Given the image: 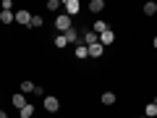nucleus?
<instances>
[{
	"label": "nucleus",
	"mask_w": 157,
	"mask_h": 118,
	"mask_svg": "<svg viewBox=\"0 0 157 118\" xmlns=\"http://www.w3.org/2000/svg\"><path fill=\"white\" fill-rule=\"evenodd\" d=\"M11 102H13V108H16V110H21L24 105H29V102H26V97H24L21 92H16V95L11 97Z\"/></svg>",
	"instance_id": "nucleus-6"
},
{
	"label": "nucleus",
	"mask_w": 157,
	"mask_h": 118,
	"mask_svg": "<svg viewBox=\"0 0 157 118\" xmlns=\"http://www.w3.org/2000/svg\"><path fill=\"white\" fill-rule=\"evenodd\" d=\"M42 24H45V21H42V16H32V29H39Z\"/></svg>",
	"instance_id": "nucleus-20"
},
{
	"label": "nucleus",
	"mask_w": 157,
	"mask_h": 118,
	"mask_svg": "<svg viewBox=\"0 0 157 118\" xmlns=\"http://www.w3.org/2000/svg\"><path fill=\"white\" fill-rule=\"evenodd\" d=\"M100 102H102V105H115V95H113V92H102Z\"/></svg>",
	"instance_id": "nucleus-11"
},
{
	"label": "nucleus",
	"mask_w": 157,
	"mask_h": 118,
	"mask_svg": "<svg viewBox=\"0 0 157 118\" xmlns=\"http://www.w3.org/2000/svg\"><path fill=\"white\" fill-rule=\"evenodd\" d=\"M16 21L21 24V26H32V13H29L26 8H21V11H16Z\"/></svg>",
	"instance_id": "nucleus-2"
},
{
	"label": "nucleus",
	"mask_w": 157,
	"mask_h": 118,
	"mask_svg": "<svg viewBox=\"0 0 157 118\" xmlns=\"http://www.w3.org/2000/svg\"><path fill=\"white\" fill-rule=\"evenodd\" d=\"M13 21V11H0V26L3 24H11Z\"/></svg>",
	"instance_id": "nucleus-14"
},
{
	"label": "nucleus",
	"mask_w": 157,
	"mask_h": 118,
	"mask_svg": "<svg viewBox=\"0 0 157 118\" xmlns=\"http://www.w3.org/2000/svg\"><path fill=\"white\" fill-rule=\"evenodd\" d=\"M89 11L92 13H102V11H105V0H92V3H89Z\"/></svg>",
	"instance_id": "nucleus-10"
},
{
	"label": "nucleus",
	"mask_w": 157,
	"mask_h": 118,
	"mask_svg": "<svg viewBox=\"0 0 157 118\" xmlns=\"http://www.w3.org/2000/svg\"><path fill=\"white\" fill-rule=\"evenodd\" d=\"M102 53H105V47H102L100 42H97V45H92V47H89V58H100Z\"/></svg>",
	"instance_id": "nucleus-13"
},
{
	"label": "nucleus",
	"mask_w": 157,
	"mask_h": 118,
	"mask_svg": "<svg viewBox=\"0 0 157 118\" xmlns=\"http://www.w3.org/2000/svg\"><path fill=\"white\" fill-rule=\"evenodd\" d=\"M3 11H13V3H11V0H3Z\"/></svg>",
	"instance_id": "nucleus-22"
},
{
	"label": "nucleus",
	"mask_w": 157,
	"mask_h": 118,
	"mask_svg": "<svg viewBox=\"0 0 157 118\" xmlns=\"http://www.w3.org/2000/svg\"><path fill=\"white\" fill-rule=\"evenodd\" d=\"M155 105H157V97H155Z\"/></svg>",
	"instance_id": "nucleus-25"
},
{
	"label": "nucleus",
	"mask_w": 157,
	"mask_h": 118,
	"mask_svg": "<svg viewBox=\"0 0 157 118\" xmlns=\"http://www.w3.org/2000/svg\"><path fill=\"white\" fill-rule=\"evenodd\" d=\"M58 118H63V116H58Z\"/></svg>",
	"instance_id": "nucleus-26"
},
{
	"label": "nucleus",
	"mask_w": 157,
	"mask_h": 118,
	"mask_svg": "<svg viewBox=\"0 0 157 118\" xmlns=\"http://www.w3.org/2000/svg\"><path fill=\"white\" fill-rule=\"evenodd\" d=\"M63 37H66V42H68V45H78V32H76V29H68V32L66 34H63Z\"/></svg>",
	"instance_id": "nucleus-7"
},
{
	"label": "nucleus",
	"mask_w": 157,
	"mask_h": 118,
	"mask_svg": "<svg viewBox=\"0 0 157 118\" xmlns=\"http://www.w3.org/2000/svg\"><path fill=\"white\" fill-rule=\"evenodd\" d=\"M66 45H68L66 37H63V34H58V37H55V47H66Z\"/></svg>",
	"instance_id": "nucleus-21"
},
{
	"label": "nucleus",
	"mask_w": 157,
	"mask_h": 118,
	"mask_svg": "<svg viewBox=\"0 0 157 118\" xmlns=\"http://www.w3.org/2000/svg\"><path fill=\"white\" fill-rule=\"evenodd\" d=\"M73 53H76V58H89V47H86L84 42H81V45H76V50H73Z\"/></svg>",
	"instance_id": "nucleus-12"
},
{
	"label": "nucleus",
	"mask_w": 157,
	"mask_h": 118,
	"mask_svg": "<svg viewBox=\"0 0 157 118\" xmlns=\"http://www.w3.org/2000/svg\"><path fill=\"white\" fill-rule=\"evenodd\" d=\"M26 92L34 95V84H32V81H21V95H26Z\"/></svg>",
	"instance_id": "nucleus-19"
},
{
	"label": "nucleus",
	"mask_w": 157,
	"mask_h": 118,
	"mask_svg": "<svg viewBox=\"0 0 157 118\" xmlns=\"http://www.w3.org/2000/svg\"><path fill=\"white\" fill-rule=\"evenodd\" d=\"M0 118H8V113H6V110H0Z\"/></svg>",
	"instance_id": "nucleus-23"
},
{
	"label": "nucleus",
	"mask_w": 157,
	"mask_h": 118,
	"mask_svg": "<svg viewBox=\"0 0 157 118\" xmlns=\"http://www.w3.org/2000/svg\"><path fill=\"white\" fill-rule=\"evenodd\" d=\"M81 39H84V45H86V47H92V45H97V42H100V37H97V34L92 32V29H86Z\"/></svg>",
	"instance_id": "nucleus-5"
},
{
	"label": "nucleus",
	"mask_w": 157,
	"mask_h": 118,
	"mask_svg": "<svg viewBox=\"0 0 157 118\" xmlns=\"http://www.w3.org/2000/svg\"><path fill=\"white\" fill-rule=\"evenodd\" d=\"M144 13H147V16H155V13H157V3H155V0L144 3Z\"/></svg>",
	"instance_id": "nucleus-15"
},
{
	"label": "nucleus",
	"mask_w": 157,
	"mask_h": 118,
	"mask_svg": "<svg viewBox=\"0 0 157 118\" xmlns=\"http://www.w3.org/2000/svg\"><path fill=\"white\" fill-rule=\"evenodd\" d=\"M32 113H34V105L29 102V105H24L21 110H18V116H21V118H32Z\"/></svg>",
	"instance_id": "nucleus-16"
},
{
	"label": "nucleus",
	"mask_w": 157,
	"mask_h": 118,
	"mask_svg": "<svg viewBox=\"0 0 157 118\" xmlns=\"http://www.w3.org/2000/svg\"><path fill=\"white\" fill-rule=\"evenodd\" d=\"M58 108H60V100L58 97H45V110L47 113H58Z\"/></svg>",
	"instance_id": "nucleus-4"
},
{
	"label": "nucleus",
	"mask_w": 157,
	"mask_h": 118,
	"mask_svg": "<svg viewBox=\"0 0 157 118\" xmlns=\"http://www.w3.org/2000/svg\"><path fill=\"white\" fill-rule=\"evenodd\" d=\"M144 116H147V118H155V116H157V105H155V102H149V105L144 108Z\"/></svg>",
	"instance_id": "nucleus-18"
},
{
	"label": "nucleus",
	"mask_w": 157,
	"mask_h": 118,
	"mask_svg": "<svg viewBox=\"0 0 157 118\" xmlns=\"http://www.w3.org/2000/svg\"><path fill=\"white\" fill-rule=\"evenodd\" d=\"M113 39H115V34L107 29V32H102V34H100V45H102V47H107V45H113Z\"/></svg>",
	"instance_id": "nucleus-8"
},
{
	"label": "nucleus",
	"mask_w": 157,
	"mask_h": 118,
	"mask_svg": "<svg viewBox=\"0 0 157 118\" xmlns=\"http://www.w3.org/2000/svg\"><path fill=\"white\" fill-rule=\"evenodd\" d=\"M107 29H110V26H107V24H105V21H102V18H97V21H94V24H92V32H94V34H97V37H100V34H102V32H107Z\"/></svg>",
	"instance_id": "nucleus-9"
},
{
	"label": "nucleus",
	"mask_w": 157,
	"mask_h": 118,
	"mask_svg": "<svg viewBox=\"0 0 157 118\" xmlns=\"http://www.w3.org/2000/svg\"><path fill=\"white\" fill-rule=\"evenodd\" d=\"M155 47H157V37H155Z\"/></svg>",
	"instance_id": "nucleus-24"
},
{
	"label": "nucleus",
	"mask_w": 157,
	"mask_h": 118,
	"mask_svg": "<svg viewBox=\"0 0 157 118\" xmlns=\"http://www.w3.org/2000/svg\"><path fill=\"white\" fill-rule=\"evenodd\" d=\"M55 29H58V34H66L68 29H71V16H66V13H60V16L55 18Z\"/></svg>",
	"instance_id": "nucleus-1"
},
{
	"label": "nucleus",
	"mask_w": 157,
	"mask_h": 118,
	"mask_svg": "<svg viewBox=\"0 0 157 118\" xmlns=\"http://www.w3.org/2000/svg\"><path fill=\"white\" fill-rule=\"evenodd\" d=\"M47 8H50V11H55L58 16H60V8H63V3H60V0H47Z\"/></svg>",
	"instance_id": "nucleus-17"
},
{
	"label": "nucleus",
	"mask_w": 157,
	"mask_h": 118,
	"mask_svg": "<svg viewBox=\"0 0 157 118\" xmlns=\"http://www.w3.org/2000/svg\"><path fill=\"white\" fill-rule=\"evenodd\" d=\"M63 8H66V16H76L78 13V0H66V3H63Z\"/></svg>",
	"instance_id": "nucleus-3"
}]
</instances>
